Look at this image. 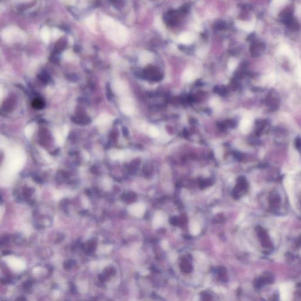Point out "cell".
I'll use <instances>...</instances> for the list:
<instances>
[{
	"instance_id": "obj_1",
	"label": "cell",
	"mask_w": 301,
	"mask_h": 301,
	"mask_svg": "<svg viewBox=\"0 0 301 301\" xmlns=\"http://www.w3.org/2000/svg\"><path fill=\"white\" fill-rule=\"evenodd\" d=\"M101 25L110 40L120 45L126 43L128 37L127 30L119 22L109 17H104L101 20Z\"/></svg>"
},
{
	"instance_id": "obj_2",
	"label": "cell",
	"mask_w": 301,
	"mask_h": 301,
	"mask_svg": "<svg viewBox=\"0 0 301 301\" xmlns=\"http://www.w3.org/2000/svg\"><path fill=\"white\" fill-rule=\"evenodd\" d=\"M2 39L8 43L24 42L27 40L25 33L20 28L12 26L4 28L1 33Z\"/></svg>"
},
{
	"instance_id": "obj_3",
	"label": "cell",
	"mask_w": 301,
	"mask_h": 301,
	"mask_svg": "<svg viewBox=\"0 0 301 301\" xmlns=\"http://www.w3.org/2000/svg\"><path fill=\"white\" fill-rule=\"evenodd\" d=\"M292 285L291 284H284L280 287L281 298L283 300H288L290 299L291 293Z\"/></svg>"
},
{
	"instance_id": "obj_4",
	"label": "cell",
	"mask_w": 301,
	"mask_h": 301,
	"mask_svg": "<svg viewBox=\"0 0 301 301\" xmlns=\"http://www.w3.org/2000/svg\"><path fill=\"white\" fill-rule=\"evenodd\" d=\"M179 41L184 44H189L193 41V36L190 32H184L179 36Z\"/></svg>"
},
{
	"instance_id": "obj_5",
	"label": "cell",
	"mask_w": 301,
	"mask_h": 301,
	"mask_svg": "<svg viewBox=\"0 0 301 301\" xmlns=\"http://www.w3.org/2000/svg\"><path fill=\"white\" fill-rule=\"evenodd\" d=\"M153 55L149 51H143L140 56V62L143 65H146L152 61Z\"/></svg>"
},
{
	"instance_id": "obj_6",
	"label": "cell",
	"mask_w": 301,
	"mask_h": 301,
	"mask_svg": "<svg viewBox=\"0 0 301 301\" xmlns=\"http://www.w3.org/2000/svg\"><path fill=\"white\" fill-rule=\"evenodd\" d=\"M195 78V74L192 70L187 69L182 74V80L185 83H189L193 81Z\"/></svg>"
},
{
	"instance_id": "obj_7",
	"label": "cell",
	"mask_w": 301,
	"mask_h": 301,
	"mask_svg": "<svg viewBox=\"0 0 301 301\" xmlns=\"http://www.w3.org/2000/svg\"><path fill=\"white\" fill-rule=\"evenodd\" d=\"M251 121L247 118H243L240 124V128L241 131L244 133H247L249 132L251 127Z\"/></svg>"
},
{
	"instance_id": "obj_8",
	"label": "cell",
	"mask_w": 301,
	"mask_h": 301,
	"mask_svg": "<svg viewBox=\"0 0 301 301\" xmlns=\"http://www.w3.org/2000/svg\"><path fill=\"white\" fill-rule=\"evenodd\" d=\"M40 36L41 39L45 43H48L50 40V31L48 27H44L41 29Z\"/></svg>"
},
{
	"instance_id": "obj_9",
	"label": "cell",
	"mask_w": 301,
	"mask_h": 301,
	"mask_svg": "<svg viewBox=\"0 0 301 301\" xmlns=\"http://www.w3.org/2000/svg\"><path fill=\"white\" fill-rule=\"evenodd\" d=\"M181 268L185 273H189L192 271V266L186 259H182L181 263Z\"/></svg>"
},
{
	"instance_id": "obj_10",
	"label": "cell",
	"mask_w": 301,
	"mask_h": 301,
	"mask_svg": "<svg viewBox=\"0 0 301 301\" xmlns=\"http://www.w3.org/2000/svg\"><path fill=\"white\" fill-rule=\"evenodd\" d=\"M86 24L88 28L92 31H95V16L91 15L86 19Z\"/></svg>"
},
{
	"instance_id": "obj_11",
	"label": "cell",
	"mask_w": 301,
	"mask_h": 301,
	"mask_svg": "<svg viewBox=\"0 0 301 301\" xmlns=\"http://www.w3.org/2000/svg\"><path fill=\"white\" fill-rule=\"evenodd\" d=\"M237 25L238 27L246 31H251L253 29V25L252 24L238 21L237 23Z\"/></svg>"
},
{
	"instance_id": "obj_12",
	"label": "cell",
	"mask_w": 301,
	"mask_h": 301,
	"mask_svg": "<svg viewBox=\"0 0 301 301\" xmlns=\"http://www.w3.org/2000/svg\"><path fill=\"white\" fill-rule=\"evenodd\" d=\"M148 132L149 135L152 138H156L159 135V130L155 126H152L149 128Z\"/></svg>"
},
{
	"instance_id": "obj_13",
	"label": "cell",
	"mask_w": 301,
	"mask_h": 301,
	"mask_svg": "<svg viewBox=\"0 0 301 301\" xmlns=\"http://www.w3.org/2000/svg\"><path fill=\"white\" fill-rule=\"evenodd\" d=\"M237 65H238V62H237V60L235 58H231L229 62H228V68L230 71H233L234 70H235L237 66Z\"/></svg>"
},
{
	"instance_id": "obj_14",
	"label": "cell",
	"mask_w": 301,
	"mask_h": 301,
	"mask_svg": "<svg viewBox=\"0 0 301 301\" xmlns=\"http://www.w3.org/2000/svg\"><path fill=\"white\" fill-rule=\"evenodd\" d=\"M61 36V32L58 29H54L52 31V36L54 38H59Z\"/></svg>"
},
{
	"instance_id": "obj_15",
	"label": "cell",
	"mask_w": 301,
	"mask_h": 301,
	"mask_svg": "<svg viewBox=\"0 0 301 301\" xmlns=\"http://www.w3.org/2000/svg\"><path fill=\"white\" fill-rule=\"evenodd\" d=\"M61 1L65 4L69 5H73L75 4L76 0H61Z\"/></svg>"
},
{
	"instance_id": "obj_16",
	"label": "cell",
	"mask_w": 301,
	"mask_h": 301,
	"mask_svg": "<svg viewBox=\"0 0 301 301\" xmlns=\"http://www.w3.org/2000/svg\"><path fill=\"white\" fill-rule=\"evenodd\" d=\"M171 223L173 225H178L179 223V219L177 217H174L171 219Z\"/></svg>"
},
{
	"instance_id": "obj_17",
	"label": "cell",
	"mask_w": 301,
	"mask_h": 301,
	"mask_svg": "<svg viewBox=\"0 0 301 301\" xmlns=\"http://www.w3.org/2000/svg\"><path fill=\"white\" fill-rule=\"evenodd\" d=\"M20 1H28V0H20Z\"/></svg>"
}]
</instances>
